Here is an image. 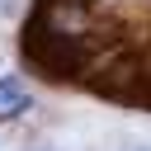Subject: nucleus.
Here are the masks:
<instances>
[{
  "label": "nucleus",
  "instance_id": "obj_1",
  "mask_svg": "<svg viewBox=\"0 0 151 151\" xmlns=\"http://www.w3.org/2000/svg\"><path fill=\"white\" fill-rule=\"evenodd\" d=\"M28 109V85L19 80V76H5L0 80V118H14V113H24Z\"/></svg>",
  "mask_w": 151,
  "mask_h": 151
}]
</instances>
